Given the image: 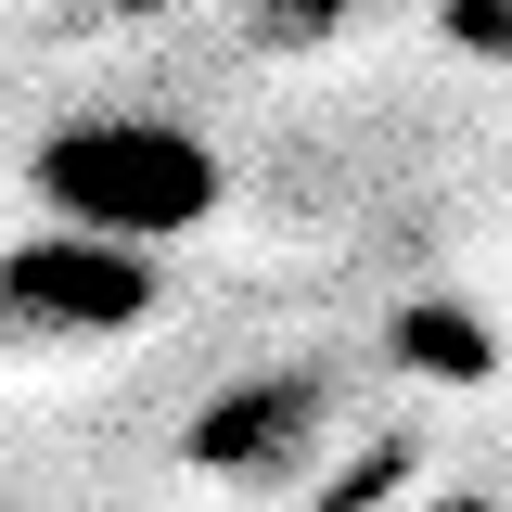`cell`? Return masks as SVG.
<instances>
[{
    "label": "cell",
    "instance_id": "obj_8",
    "mask_svg": "<svg viewBox=\"0 0 512 512\" xmlns=\"http://www.w3.org/2000/svg\"><path fill=\"white\" fill-rule=\"evenodd\" d=\"M384 512H500L487 487H436V500H384Z\"/></svg>",
    "mask_w": 512,
    "mask_h": 512
},
{
    "label": "cell",
    "instance_id": "obj_4",
    "mask_svg": "<svg viewBox=\"0 0 512 512\" xmlns=\"http://www.w3.org/2000/svg\"><path fill=\"white\" fill-rule=\"evenodd\" d=\"M397 359H410V372H448V384H487V372H500L487 320H461V308H397Z\"/></svg>",
    "mask_w": 512,
    "mask_h": 512
},
{
    "label": "cell",
    "instance_id": "obj_7",
    "mask_svg": "<svg viewBox=\"0 0 512 512\" xmlns=\"http://www.w3.org/2000/svg\"><path fill=\"white\" fill-rule=\"evenodd\" d=\"M397 474H410V448L384 436L372 461H346V474H333V500H320V512H384V487H397Z\"/></svg>",
    "mask_w": 512,
    "mask_h": 512
},
{
    "label": "cell",
    "instance_id": "obj_1",
    "mask_svg": "<svg viewBox=\"0 0 512 512\" xmlns=\"http://www.w3.org/2000/svg\"><path fill=\"white\" fill-rule=\"evenodd\" d=\"M26 192L77 218V231H116V244H180L218 218V141L180 116H64L26 154Z\"/></svg>",
    "mask_w": 512,
    "mask_h": 512
},
{
    "label": "cell",
    "instance_id": "obj_3",
    "mask_svg": "<svg viewBox=\"0 0 512 512\" xmlns=\"http://www.w3.org/2000/svg\"><path fill=\"white\" fill-rule=\"evenodd\" d=\"M333 436H346V397H333L320 372H244V384H218V397L180 423V461L205 474V487L295 500L320 461H333Z\"/></svg>",
    "mask_w": 512,
    "mask_h": 512
},
{
    "label": "cell",
    "instance_id": "obj_2",
    "mask_svg": "<svg viewBox=\"0 0 512 512\" xmlns=\"http://www.w3.org/2000/svg\"><path fill=\"white\" fill-rule=\"evenodd\" d=\"M154 244H116V231H77V218H52V231H26V244L0 256V333L13 346H116V333H141L154 320Z\"/></svg>",
    "mask_w": 512,
    "mask_h": 512
},
{
    "label": "cell",
    "instance_id": "obj_5",
    "mask_svg": "<svg viewBox=\"0 0 512 512\" xmlns=\"http://www.w3.org/2000/svg\"><path fill=\"white\" fill-rule=\"evenodd\" d=\"M359 0H244V26H256V52H320L333 26H346Z\"/></svg>",
    "mask_w": 512,
    "mask_h": 512
},
{
    "label": "cell",
    "instance_id": "obj_6",
    "mask_svg": "<svg viewBox=\"0 0 512 512\" xmlns=\"http://www.w3.org/2000/svg\"><path fill=\"white\" fill-rule=\"evenodd\" d=\"M436 26H448V52L512 64V0H436Z\"/></svg>",
    "mask_w": 512,
    "mask_h": 512
}]
</instances>
